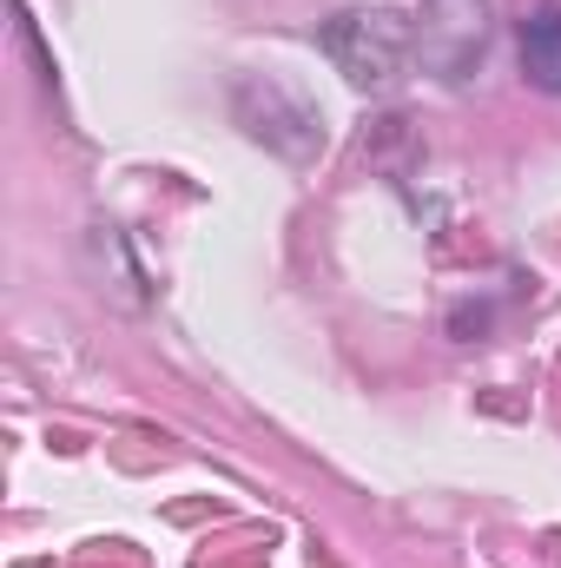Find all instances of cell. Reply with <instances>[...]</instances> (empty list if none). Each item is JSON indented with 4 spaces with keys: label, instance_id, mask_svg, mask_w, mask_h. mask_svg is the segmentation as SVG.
<instances>
[{
    "label": "cell",
    "instance_id": "obj_2",
    "mask_svg": "<svg viewBox=\"0 0 561 568\" xmlns=\"http://www.w3.org/2000/svg\"><path fill=\"white\" fill-rule=\"evenodd\" d=\"M489 33H496L489 0H422V13H417V60H422V73H436L442 87H462V80L482 67Z\"/></svg>",
    "mask_w": 561,
    "mask_h": 568
},
{
    "label": "cell",
    "instance_id": "obj_3",
    "mask_svg": "<svg viewBox=\"0 0 561 568\" xmlns=\"http://www.w3.org/2000/svg\"><path fill=\"white\" fill-rule=\"evenodd\" d=\"M522 80L536 93H561V7H536L522 20Z\"/></svg>",
    "mask_w": 561,
    "mask_h": 568
},
{
    "label": "cell",
    "instance_id": "obj_1",
    "mask_svg": "<svg viewBox=\"0 0 561 568\" xmlns=\"http://www.w3.org/2000/svg\"><path fill=\"white\" fill-rule=\"evenodd\" d=\"M317 47L330 53V67L357 87V93H390L404 80V60L417 53V27L390 7H350L337 20H324Z\"/></svg>",
    "mask_w": 561,
    "mask_h": 568
}]
</instances>
